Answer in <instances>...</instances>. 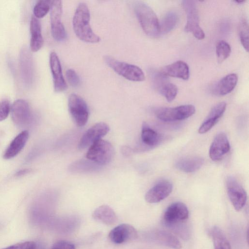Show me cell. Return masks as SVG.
Here are the masks:
<instances>
[{
	"instance_id": "38",
	"label": "cell",
	"mask_w": 249,
	"mask_h": 249,
	"mask_svg": "<svg viewBox=\"0 0 249 249\" xmlns=\"http://www.w3.org/2000/svg\"><path fill=\"white\" fill-rule=\"evenodd\" d=\"M245 1V0H235V2L238 3H242Z\"/></svg>"
},
{
	"instance_id": "14",
	"label": "cell",
	"mask_w": 249,
	"mask_h": 249,
	"mask_svg": "<svg viewBox=\"0 0 249 249\" xmlns=\"http://www.w3.org/2000/svg\"><path fill=\"white\" fill-rule=\"evenodd\" d=\"M172 190L173 184L170 181L161 180L147 192L145 199L149 203L160 202L168 196Z\"/></svg>"
},
{
	"instance_id": "7",
	"label": "cell",
	"mask_w": 249,
	"mask_h": 249,
	"mask_svg": "<svg viewBox=\"0 0 249 249\" xmlns=\"http://www.w3.org/2000/svg\"><path fill=\"white\" fill-rule=\"evenodd\" d=\"M68 108L73 121L78 126L85 125L89 119V110L86 102L80 96L71 94L68 99Z\"/></svg>"
},
{
	"instance_id": "8",
	"label": "cell",
	"mask_w": 249,
	"mask_h": 249,
	"mask_svg": "<svg viewBox=\"0 0 249 249\" xmlns=\"http://www.w3.org/2000/svg\"><path fill=\"white\" fill-rule=\"evenodd\" d=\"M62 12V1H52L50 9L51 33L53 38L57 41H64L67 37L66 31L61 20Z\"/></svg>"
},
{
	"instance_id": "23",
	"label": "cell",
	"mask_w": 249,
	"mask_h": 249,
	"mask_svg": "<svg viewBox=\"0 0 249 249\" xmlns=\"http://www.w3.org/2000/svg\"><path fill=\"white\" fill-rule=\"evenodd\" d=\"M238 76L235 73H230L223 77L213 89L214 94L223 96L231 92L235 87Z\"/></svg>"
},
{
	"instance_id": "27",
	"label": "cell",
	"mask_w": 249,
	"mask_h": 249,
	"mask_svg": "<svg viewBox=\"0 0 249 249\" xmlns=\"http://www.w3.org/2000/svg\"><path fill=\"white\" fill-rule=\"evenodd\" d=\"M141 137L143 144L148 147L157 145L161 139L157 132L145 123H143L142 125Z\"/></svg>"
},
{
	"instance_id": "6",
	"label": "cell",
	"mask_w": 249,
	"mask_h": 249,
	"mask_svg": "<svg viewBox=\"0 0 249 249\" xmlns=\"http://www.w3.org/2000/svg\"><path fill=\"white\" fill-rule=\"evenodd\" d=\"M196 111L192 105H184L174 107H162L158 109L156 116L163 122H174L186 119L192 116Z\"/></svg>"
},
{
	"instance_id": "28",
	"label": "cell",
	"mask_w": 249,
	"mask_h": 249,
	"mask_svg": "<svg viewBox=\"0 0 249 249\" xmlns=\"http://www.w3.org/2000/svg\"><path fill=\"white\" fill-rule=\"evenodd\" d=\"M178 16L174 11L168 12L159 22V35L171 31L178 24Z\"/></svg>"
},
{
	"instance_id": "25",
	"label": "cell",
	"mask_w": 249,
	"mask_h": 249,
	"mask_svg": "<svg viewBox=\"0 0 249 249\" xmlns=\"http://www.w3.org/2000/svg\"><path fill=\"white\" fill-rule=\"evenodd\" d=\"M152 239L158 243L173 249H181L182 245L179 240L171 233L158 230L153 233Z\"/></svg>"
},
{
	"instance_id": "36",
	"label": "cell",
	"mask_w": 249,
	"mask_h": 249,
	"mask_svg": "<svg viewBox=\"0 0 249 249\" xmlns=\"http://www.w3.org/2000/svg\"><path fill=\"white\" fill-rule=\"evenodd\" d=\"M51 249H75V246L71 243L60 240L56 242L52 246Z\"/></svg>"
},
{
	"instance_id": "15",
	"label": "cell",
	"mask_w": 249,
	"mask_h": 249,
	"mask_svg": "<svg viewBox=\"0 0 249 249\" xmlns=\"http://www.w3.org/2000/svg\"><path fill=\"white\" fill-rule=\"evenodd\" d=\"M230 150V144L227 135L218 133L214 137L209 149V157L214 161L221 160Z\"/></svg>"
},
{
	"instance_id": "35",
	"label": "cell",
	"mask_w": 249,
	"mask_h": 249,
	"mask_svg": "<svg viewBox=\"0 0 249 249\" xmlns=\"http://www.w3.org/2000/svg\"><path fill=\"white\" fill-rule=\"evenodd\" d=\"M10 110V104L8 100H3L0 102V122L5 120Z\"/></svg>"
},
{
	"instance_id": "32",
	"label": "cell",
	"mask_w": 249,
	"mask_h": 249,
	"mask_svg": "<svg viewBox=\"0 0 249 249\" xmlns=\"http://www.w3.org/2000/svg\"><path fill=\"white\" fill-rule=\"evenodd\" d=\"M239 37L241 43L244 49L249 51V26L246 20H242L240 23Z\"/></svg>"
},
{
	"instance_id": "34",
	"label": "cell",
	"mask_w": 249,
	"mask_h": 249,
	"mask_svg": "<svg viewBox=\"0 0 249 249\" xmlns=\"http://www.w3.org/2000/svg\"><path fill=\"white\" fill-rule=\"evenodd\" d=\"M67 79L69 84L73 87L78 86L80 84V78L76 71L72 69H69L66 72Z\"/></svg>"
},
{
	"instance_id": "10",
	"label": "cell",
	"mask_w": 249,
	"mask_h": 249,
	"mask_svg": "<svg viewBox=\"0 0 249 249\" xmlns=\"http://www.w3.org/2000/svg\"><path fill=\"white\" fill-rule=\"evenodd\" d=\"M226 188L229 198L234 208L237 211H240L247 200L246 192L236 179L232 176L227 178Z\"/></svg>"
},
{
	"instance_id": "29",
	"label": "cell",
	"mask_w": 249,
	"mask_h": 249,
	"mask_svg": "<svg viewBox=\"0 0 249 249\" xmlns=\"http://www.w3.org/2000/svg\"><path fill=\"white\" fill-rule=\"evenodd\" d=\"M211 235L214 249H231L230 243L222 230L214 226L211 230Z\"/></svg>"
},
{
	"instance_id": "3",
	"label": "cell",
	"mask_w": 249,
	"mask_h": 249,
	"mask_svg": "<svg viewBox=\"0 0 249 249\" xmlns=\"http://www.w3.org/2000/svg\"><path fill=\"white\" fill-rule=\"evenodd\" d=\"M105 63L115 72L132 81L141 82L145 79V75L138 66L117 60L110 55L104 57Z\"/></svg>"
},
{
	"instance_id": "20",
	"label": "cell",
	"mask_w": 249,
	"mask_h": 249,
	"mask_svg": "<svg viewBox=\"0 0 249 249\" xmlns=\"http://www.w3.org/2000/svg\"><path fill=\"white\" fill-rule=\"evenodd\" d=\"M160 73L165 76L177 77L187 80L190 77L188 65L184 61L179 60L162 68Z\"/></svg>"
},
{
	"instance_id": "30",
	"label": "cell",
	"mask_w": 249,
	"mask_h": 249,
	"mask_svg": "<svg viewBox=\"0 0 249 249\" xmlns=\"http://www.w3.org/2000/svg\"><path fill=\"white\" fill-rule=\"evenodd\" d=\"M231 48L228 43L224 40H219L216 44V54L217 61L222 63L230 55Z\"/></svg>"
},
{
	"instance_id": "2",
	"label": "cell",
	"mask_w": 249,
	"mask_h": 249,
	"mask_svg": "<svg viewBox=\"0 0 249 249\" xmlns=\"http://www.w3.org/2000/svg\"><path fill=\"white\" fill-rule=\"evenodd\" d=\"M134 10L142 28L148 36L156 37L159 35V21L153 9L146 3L137 1Z\"/></svg>"
},
{
	"instance_id": "17",
	"label": "cell",
	"mask_w": 249,
	"mask_h": 249,
	"mask_svg": "<svg viewBox=\"0 0 249 249\" xmlns=\"http://www.w3.org/2000/svg\"><path fill=\"white\" fill-rule=\"evenodd\" d=\"M49 62L54 89L57 92H63L67 89L68 86L63 75L60 60L55 52L50 53Z\"/></svg>"
},
{
	"instance_id": "18",
	"label": "cell",
	"mask_w": 249,
	"mask_h": 249,
	"mask_svg": "<svg viewBox=\"0 0 249 249\" xmlns=\"http://www.w3.org/2000/svg\"><path fill=\"white\" fill-rule=\"evenodd\" d=\"M138 236L136 230L131 225L122 224L113 228L109 233L108 238L113 243L121 244L135 240Z\"/></svg>"
},
{
	"instance_id": "21",
	"label": "cell",
	"mask_w": 249,
	"mask_h": 249,
	"mask_svg": "<svg viewBox=\"0 0 249 249\" xmlns=\"http://www.w3.org/2000/svg\"><path fill=\"white\" fill-rule=\"evenodd\" d=\"M30 31L31 50L33 52H36L42 48L44 41L41 33L40 23L34 16H32L31 19Z\"/></svg>"
},
{
	"instance_id": "16",
	"label": "cell",
	"mask_w": 249,
	"mask_h": 249,
	"mask_svg": "<svg viewBox=\"0 0 249 249\" xmlns=\"http://www.w3.org/2000/svg\"><path fill=\"white\" fill-rule=\"evenodd\" d=\"M152 78L156 88L169 102H171L176 98L178 93V88L173 83L169 82L166 76L160 72L152 73Z\"/></svg>"
},
{
	"instance_id": "22",
	"label": "cell",
	"mask_w": 249,
	"mask_h": 249,
	"mask_svg": "<svg viewBox=\"0 0 249 249\" xmlns=\"http://www.w3.org/2000/svg\"><path fill=\"white\" fill-rule=\"evenodd\" d=\"M29 137V132L23 131L18 134L11 142L6 149L3 158L10 159L17 155L25 146Z\"/></svg>"
},
{
	"instance_id": "37",
	"label": "cell",
	"mask_w": 249,
	"mask_h": 249,
	"mask_svg": "<svg viewBox=\"0 0 249 249\" xmlns=\"http://www.w3.org/2000/svg\"><path fill=\"white\" fill-rule=\"evenodd\" d=\"M31 170L29 169H21L19 171H18L16 174V176L17 177H20L23 175H24L25 174H27L31 172Z\"/></svg>"
},
{
	"instance_id": "5",
	"label": "cell",
	"mask_w": 249,
	"mask_h": 249,
	"mask_svg": "<svg viewBox=\"0 0 249 249\" xmlns=\"http://www.w3.org/2000/svg\"><path fill=\"white\" fill-rule=\"evenodd\" d=\"M182 5L187 17L185 31L191 33L197 39H204L205 34L199 25L198 10L195 2L193 0H183Z\"/></svg>"
},
{
	"instance_id": "9",
	"label": "cell",
	"mask_w": 249,
	"mask_h": 249,
	"mask_svg": "<svg viewBox=\"0 0 249 249\" xmlns=\"http://www.w3.org/2000/svg\"><path fill=\"white\" fill-rule=\"evenodd\" d=\"M189 217V210L186 205L181 202H175L166 209L163 216V223L172 228L175 225L184 222Z\"/></svg>"
},
{
	"instance_id": "4",
	"label": "cell",
	"mask_w": 249,
	"mask_h": 249,
	"mask_svg": "<svg viewBox=\"0 0 249 249\" xmlns=\"http://www.w3.org/2000/svg\"><path fill=\"white\" fill-rule=\"evenodd\" d=\"M114 155L113 145L109 142L101 139L89 147L86 158L95 163L103 165L109 163Z\"/></svg>"
},
{
	"instance_id": "13",
	"label": "cell",
	"mask_w": 249,
	"mask_h": 249,
	"mask_svg": "<svg viewBox=\"0 0 249 249\" xmlns=\"http://www.w3.org/2000/svg\"><path fill=\"white\" fill-rule=\"evenodd\" d=\"M19 63L22 82L26 87H29L33 83L34 68L32 56L25 47L20 51Z\"/></svg>"
},
{
	"instance_id": "31",
	"label": "cell",
	"mask_w": 249,
	"mask_h": 249,
	"mask_svg": "<svg viewBox=\"0 0 249 249\" xmlns=\"http://www.w3.org/2000/svg\"><path fill=\"white\" fill-rule=\"evenodd\" d=\"M51 3V0H38L34 7V17L37 18H41L45 17L50 11Z\"/></svg>"
},
{
	"instance_id": "19",
	"label": "cell",
	"mask_w": 249,
	"mask_h": 249,
	"mask_svg": "<svg viewBox=\"0 0 249 249\" xmlns=\"http://www.w3.org/2000/svg\"><path fill=\"white\" fill-rule=\"evenodd\" d=\"M226 106L225 102H222L217 104L211 109L198 130L199 134L207 132L215 125L225 111Z\"/></svg>"
},
{
	"instance_id": "1",
	"label": "cell",
	"mask_w": 249,
	"mask_h": 249,
	"mask_svg": "<svg viewBox=\"0 0 249 249\" xmlns=\"http://www.w3.org/2000/svg\"><path fill=\"white\" fill-rule=\"evenodd\" d=\"M90 14L88 5L80 3L77 7L72 19L74 32L81 40L89 43H96L100 37L95 34L90 25Z\"/></svg>"
},
{
	"instance_id": "11",
	"label": "cell",
	"mask_w": 249,
	"mask_h": 249,
	"mask_svg": "<svg viewBox=\"0 0 249 249\" xmlns=\"http://www.w3.org/2000/svg\"><path fill=\"white\" fill-rule=\"evenodd\" d=\"M13 122L18 127H24L30 125L33 118L28 102L23 99H18L11 107Z\"/></svg>"
},
{
	"instance_id": "12",
	"label": "cell",
	"mask_w": 249,
	"mask_h": 249,
	"mask_svg": "<svg viewBox=\"0 0 249 249\" xmlns=\"http://www.w3.org/2000/svg\"><path fill=\"white\" fill-rule=\"evenodd\" d=\"M109 131V127L106 123L100 122L94 124L88 129L81 137L78 144L80 150L89 147L94 142L101 139Z\"/></svg>"
},
{
	"instance_id": "33",
	"label": "cell",
	"mask_w": 249,
	"mask_h": 249,
	"mask_svg": "<svg viewBox=\"0 0 249 249\" xmlns=\"http://www.w3.org/2000/svg\"><path fill=\"white\" fill-rule=\"evenodd\" d=\"M2 249H46L40 242L26 241L18 243Z\"/></svg>"
},
{
	"instance_id": "26",
	"label": "cell",
	"mask_w": 249,
	"mask_h": 249,
	"mask_svg": "<svg viewBox=\"0 0 249 249\" xmlns=\"http://www.w3.org/2000/svg\"><path fill=\"white\" fill-rule=\"evenodd\" d=\"M204 160L198 157L185 158L178 160L175 167L185 173H193L199 170L203 165Z\"/></svg>"
},
{
	"instance_id": "24",
	"label": "cell",
	"mask_w": 249,
	"mask_h": 249,
	"mask_svg": "<svg viewBox=\"0 0 249 249\" xmlns=\"http://www.w3.org/2000/svg\"><path fill=\"white\" fill-rule=\"evenodd\" d=\"M92 216L95 220L107 225H113L117 221V216L114 210L106 205L97 208Z\"/></svg>"
}]
</instances>
